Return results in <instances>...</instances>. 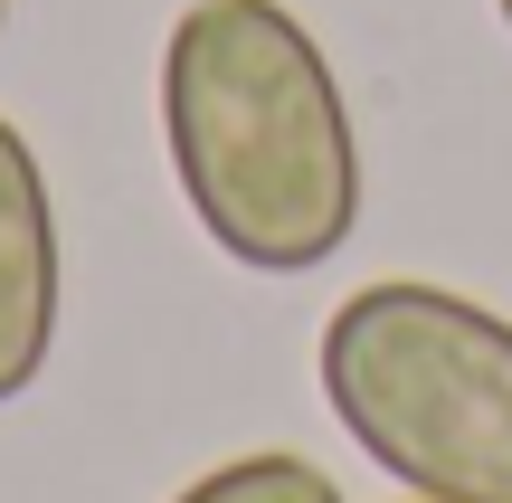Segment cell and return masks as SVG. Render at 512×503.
<instances>
[{
	"instance_id": "cell-4",
	"label": "cell",
	"mask_w": 512,
	"mask_h": 503,
	"mask_svg": "<svg viewBox=\"0 0 512 503\" xmlns=\"http://www.w3.org/2000/svg\"><path fill=\"white\" fill-rule=\"evenodd\" d=\"M171 503H342V485H332L313 456H294V447H256V456L209 466L200 485H181Z\"/></svg>"
},
{
	"instance_id": "cell-6",
	"label": "cell",
	"mask_w": 512,
	"mask_h": 503,
	"mask_svg": "<svg viewBox=\"0 0 512 503\" xmlns=\"http://www.w3.org/2000/svg\"><path fill=\"white\" fill-rule=\"evenodd\" d=\"M0 29H10V0H0Z\"/></svg>"
},
{
	"instance_id": "cell-7",
	"label": "cell",
	"mask_w": 512,
	"mask_h": 503,
	"mask_svg": "<svg viewBox=\"0 0 512 503\" xmlns=\"http://www.w3.org/2000/svg\"><path fill=\"white\" fill-rule=\"evenodd\" d=\"M408 503H427V494H408Z\"/></svg>"
},
{
	"instance_id": "cell-1",
	"label": "cell",
	"mask_w": 512,
	"mask_h": 503,
	"mask_svg": "<svg viewBox=\"0 0 512 503\" xmlns=\"http://www.w3.org/2000/svg\"><path fill=\"white\" fill-rule=\"evenodd\" d=\"M162 152L200 238L247 276H313L361 228V133L285 0H190L171 19Z\"/></svg>"
},
{
	"instance_id": "cell-3",
	"label": "cell",
	"mask_w": 512,
	"mask_h": 503,
	"mask_svg": "<svg viewBox=\"0 0 512 503\" xmlns=\"http://www.w3.org/2000/svg\"><path fill=\"white\" fill-rule=\"evenodd\" d=\"M57 295H67V266H57L48 171H38L29 133L0 114V409L48 371V352H57Z\"/></svg>"
},
{
	"instance_id": "cell-5",
	"label": "cell",
	"mask_w": 512,
	"mask_h": 503,
	"mask_svg": "<svg viewBox=\"0 0 512 503\" xmlns=\"http://www.w3.org/2000/svg\"><path fill=\"white\" fill-rule=\"evenodd\" d=\"M494 10H503V29H512V0H494Z\"/></svg>"
},
{
	"instance_id": "cell-2",
	"label": "cell",
	"mask_w": 512,
	"mask_h": 503,
	"mask_svg": "<svg viewBox=\"0 0 512 503\" xmlns=\"http://www.w3.org/2000/svg\"><path fill=\"white\" fill-rule=\"evenodd\" d=\"M342 437L427 503H512V323L427 276H380L323 323Z\"/></svg>"
}]
</instances>
